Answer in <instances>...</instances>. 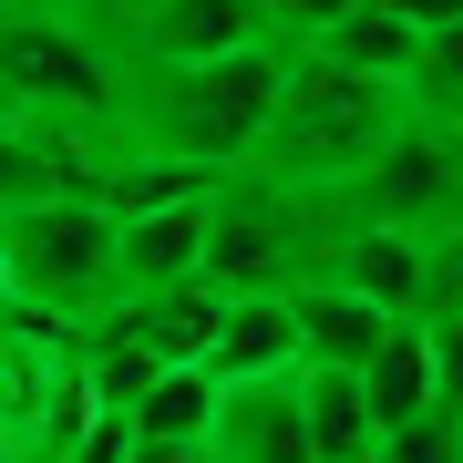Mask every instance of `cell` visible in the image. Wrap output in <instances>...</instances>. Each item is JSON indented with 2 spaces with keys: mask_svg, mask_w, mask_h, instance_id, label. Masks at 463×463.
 <instances>
[{
  "mask_svg": "<svg viewBox=\"0 0 463 463\" xmlns=\"http://www.w3.org/2000/svg\"><path fill=\"white\" fill-rule=\"evenodd\" d=\"M124 62L103 42L93 0H0V124L42 134L93 185V155L114 145Z\"/></svg>",
  "mask_w": 463,
  "mask_h": 463,
  "instance_id": "6da1fadb",
  "label": "cell"
},
{
  "mask_svg": "<svg viewBox=\"0 0 463 463\" xmlns=\"http://www.w3.org/2000/svg\"><path fill=\"white\" fill-rule=\"evenodd\" d=\"M402 114H412L402 83H381V72H340V62H319V52H288L279 93H268V124H258V145H248L237 175L340 206V185L392 145Z\"/></svg>",
  "mask_w": 463,
  "mask_h": 463,
  "instance_id": "7a4b0ae2",
  "label": "cell"
},
{
  "mask_svg": "<svg viewBox=\"0 0 463 463\" xmlns=\"http://www.w3.org/2000/svg\"><path fill=\"white\" fill-rule=\"evenodd\" d=\"M288 52L279 42H237V52H196V62H124L114 93V134L124 145H165L185 165H248L268 93H279Z\"/></svg>",
  "mask_w": 463,
  "mask_h": 463,
  "instance_id": "3957f363",
  "label": "cell"
},
{
  "mask_svg": "<svg viewBox=\"0 0 463 463\" xmlns=\"http://www.w3.org/2000/svg\"><path fill=\"white\" fill-rule=\"evenodd\" d=\"M0 298L32 319H62V330H83L114 298V216H103L93 185L62 175L0 216Z\"/></svg>",
  "mask_w": 463,
  "mask_h": 463,
  "instance_id": "277c9868",
  "label": "cell"
},
{
  "mask_svg": "<svg viewBox=\"0 0 463 463\" xmlns=\"http://www.w3.org/2000/svg\"><path fill=\"white\" fill-rule=\"evenodd\" d=\"M83 412H93V392H83V361H72V330L0 298V463H62Z\"/></svg>",
  "mask_w": 463,
  "mask_h": 463,
  "instance_id": "5b68a950",
  "label": "cell"
},
{
  "mask_svg": "<svg viewBox=\"0 0 463 463\" xmlns=\"http://www.w3.org/2000/svg\"><path fill=\"white\" fill-rule=\"evenodd\" d=\"M340 216H371V227H402V237H443L463 216V124L402 114L392 145L340 185Z\"/></svg>",
  "mask_w": 463,
  "mask_h": 463,
  "instance_id": "8992f818",
  "label": "cell"
},
{
  "mask_svg": "<svg viewBox=\"0 0 463 463\" xmlns=\"http://www.w3.org/2000/svg\"><path fill=\"white\" fill-rule=\"evenodd\" d=\"M196 463H309V422H298V381L248 371V381H216V412L196 432Z\"/></svg>",
  "mask_w": 463,
  "mask_h": 463,
  "instance_id": "52a82bcc",
  "label": "cell"
},
{
  "mask_svg": "<svg viewBox=\"0 0 463 463\" xmlns=\"http://www.w3.org/2000/svg\"><path fill=\"white\" fill-rule=\"evenodd\" d=\"M206 206H216V185H206V196H165V206L114 216V298H145V288H165V279H196ZM114 298H103V309H114Z\"/></svg>",
  "mask_w": 463,
  "mask_h": 463,
  "instance_id": "ba28073f",
  "label": "cell"
},
{
  "mask_svg": "<svg viewBox=\"0 0 463 463\" xmlns=\"http://www.w3.org/2000/svg\"><path fill=\"white\" fill-rule=\"evenodd\" d=\"M319 279H340V288H361L381 298L392 319H412L422 309V237H402V227H371V216H340L330 237H319Z\"/></svg>",
  "mask_w": 463,
  "mask_h": 463,
  "instance_id": "9c48e42d",
  "label": "cell"
},
{
  "mask_svg": "<svg viewBox=\"0 0 463 463\" xmlns=\"http://www.w3.org/2000/svg\"><path fill=\"white\" fill-rule=\"evenodd\" d=\"M288 319H298V361H330V371H361L371 340L392 330V309H381V298L319 279V268H298V279H288Z\"/></svg>",
  "mask_w": 463,
  "mask_h": 463,
  "instance_id": "30bf717a",
  "label": "cell"
},
{
  "mask_svg": "<svg viewBox=\"0 0 463 463\" xmlns=\"http://www.w3.org/2000/svg\"><path fill=\"white\" fill-rule=\"evenodd\" d=\"M298 361V319H288V288H237L206 330V371L216 381H248V371H279Z\"/></svg>",
  "mask_w": 463,
  "mask_h": 463,
  "instance_id": "8fae6325",
  "label": "cell"
},
{
  "mask_svg": "<svg viewBox=\"0 0 463 463\" xmlns=\"http://www.w3.org/2000/svg\"><path fill=\"white\" fill-rule=\"evenodd\" d=\"M350 381H361V402H371V432H392V422L432 412V340H422V319H392Z\"/></svg>",
  "mask_w": 463,
  "mask_h": 463,
  "instance_id": "7c38bea8",
  "label": "cell"
},
{
  "mask_svg": "<svg viewBox=\"0 0 463 463\" xmlns=\"http://www.w3.org/2000/svg\"><path fill=\"white\" fill-rule=\"evenodd\" d=\"M298 381V422H309V463H350V453H371V402H361V381L330 371V361H288Z\"/></svg>",
  "mask_w": 463,
  "mask_h": 463,
  "instance_id": "4fadbf2b",
  "label": "cell"
},
{
  "mask_svg": "<svg viewBox=\"0 0 463 463\" xmlns=\"http://www.w3.org/2000/svg\"><path fill=\"white\" fill-rule=\"evenodd\" d=\"M309 52H319V62H340V72H381V83H402V62H412V21H402L392 0H350Z\"/></svg>",
  "mask_w": 463,
  "mask_h": 463,
  "instance_id": "5bb4252c",
  "label": "cell"
},
{
  "mask_svg": "<svg viewBox=\"0 0 463 463\" xmlns=\"http://www.w3.org/2000/svg\"><path fill=\"white\" fill-rule=\"evenodd\" d=\"M206 412H216V371H206V361H165L145 392H134V412H124V422L145 432V443H196Z\"/></svg>",
  "mask_w": 463,
  "mask_h": 463,
  "instance_id": "9a60e30c",
  "label": "cell"
},
{
  "mask_svg": "<svg viewBox=\"0 0 463 463\" xmlns=\"http://www.w3.org/2000/svg\"><path fill=\"white\" fill-rule=\"evenodd\" d=\"M402 103L412 114H463V11L432 21V32H412V62H402Z\"/></svg>",
  "mask_w": 463,
  "mask_h": 463,
  "instance_id": "2e32d148",
  "label": "cell"
},
{
  "mask_svg": "<svg viewBox=\"0 0 463 463\" xmlns=\"http://www.w3.org/2000/svg\"><path fill=\"white\" fill-rule=\"evenodd\" d=\"M62 175H72V165H62L52 145H42V134L0 124V216H11L21 196H42V185H62ZM72 185H83V175H72Z\"/></svg>",
  "mask_w": 463,
  "mask_h": 463,
  "instance_id": "e0dca14e",
  "label": "cell"
},
{
  "mask_svg": "<svg viewBox=\"0 0 463 463\" xmlns=\"http://www.w3.org/2000/svg\"><path fill=\"white\" fill-rule=\"evenodd\" d=\"M371 443H381V463H463V412H412Z\"/></svg>",
  "mask_w": 463,
  "mask_h": 463,
  "instance_id": "ac0fdd59",
  "label": "cell"
},
{
  "mask_svg": "<svg viewBox=\"0 0 463 463\" xmlns=\"http://www.w3.org/2000/svg\"><path fill=\"white\" fill-rule=\"evenodd\" d=\"M453 309H463V216L443 237H422V309L412 319H453Z\"/></svg>",
  "mask_w": 463,
  "mask_h": 463,
  "instance_id": "d6986e66",
  "label": "cell"
},
{
  "mask_svg": "<svg viewBox=\"0 0 463 463\" xmlns=\"http://www.w3.org/2000/svg\"><path fill=\"white\" fill-rule=\"evenodd\" d=\"M258 11V42H279V52H309L319 32H330V21L350 11V0H248Z\"/></svg>",
  "mask_w": 463,
  "mask_h": 463,
  "instance_id": "ffe728a7",
  "label": "cell"
},
{
  "mask_svg": "<svg viewBox=\"0 0 463 463\" xmlns=\"http://www.w3.org/2000/svg\"><path fill=\"white\" fill-rule=\"evenodd\" d=\"M422 340H432V412H463V309L422 319Z\"/></svg>",
  "mask_w": 463,
  "mask_h": 463,
  "instance_id": "44dd1931",
  "label": "cell"
},
{
  "mask_svg": "<svg viewBox=\"0 0 463 463\" xmlns=\"http://www.w3.org/2000/svg\"><path fill=\"white\" fill-rule=\"evenodd\" d=\"M124 463H196V443H145V432H134V443H124Z\"/></svg>",
  "mask_w": 463,
  "mask_h": 463,
  "instance_id": "7402d4cb",
  "label": "cell"
},
{
  "mask_svg": "<svg viewBox=\"0 0 463 463\" xmlns=\"http://www.w3.org/2000/svg\"><path fill=\"white\" fill-rule=\"evenodd\" d=\"M392 11H402V21H412V32H432V21H453V11H463V0H392Z\"/></svg>",
  "mask_w": 463,
  "mask_h": 463,
  "instance_id": "603a6c76",
  "label": "cell"
},
{
  "mask_svg": "<svg viewBox=\"0 0 463 463\" xmlns=\"http://www.w3.org/2000/svg\"><path fill=\"white\" fill-rule=\"evenodd\" d=\"M453 124H463V114H453Z\"/></svg>",
  "mask_w": 463,
  "mask_h": 463,
  "instance_id": "cb8c5ba5",
  "label": "cell"
}]
</instances>
